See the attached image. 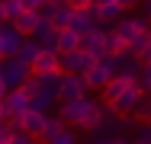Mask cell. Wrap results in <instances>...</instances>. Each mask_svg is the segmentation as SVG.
Masks as SVG:
<instances>
[{
    "instance_id": "6da1fadb",
    "label": "cell",
    "mask_w": 151,
    "mask_h": 144,
    "mask_svg": "<svg viewBox=\"0 0 151 144\" xmlns=\"http://www.w3.org/2000/svg\"><path fill=\"white\" fill-rule=\"evenodd\" d=\"M96 106H100V99H90V96H77V99H68V103H61V118H64V125H74V128H84L87 125V118L96 112Z\"/></svg>"
},
{
    "instance_id": "7a4b0ae2",
    "label": "cell",
    "mask_w": 151,
    "mask_h": 144,
    "mask_svg": "<svg viewBox=\"0 0 151 144\" xmlns=\"http://www.w3.org/2000/svg\"><path fill=\"white\" fill-rule=\"evenodd\" d=\"M29 77H32V67H29V64H23L19 58H0V83L6 86V90L23 86Z\"/></svg>"
},
{
    "instance_id": "3957f363",
    "label": "cell",
    "mask_w": 151,
    "mask_h": 144,
    "mask_svg": "<svg viewBox=\"0 0 151 144\" xmlns=\"http://www.w3.org/2000/svg\"><path fill=\"white\" fill-rule=\"evenodd\" d=\"M142 99H145V93H142V86H138L135 80H132V83H129L125 90H122V96L116 99V103H113V106H109V109H113V112L119 115L122 122H129V118L135 115V109L142 106Z\"/></svg>"
},
{
    "instance_id": "277c9868",
    "label": "cell",
    "mask_w": 151,
    "mask_h": 144,
    "mask_svg": "<svg viewBox=\"0 0 151 144\" xmlns=\"http://www.w3.org/2000/svg\"><path fill=\"white\" fill-rule=\"evenodd\" d=\"M116 32H119L125 42H132L135 35H145V32H151V19L145 16V13H122L119 19H116Z\"/></svg>"
},
{
    "instance_id": "5b68a950",
    "label": "cell",
    "mask_w": 151,
    "mask_h": 144,
    "mask_svg": "<svg viewBox=\"0 0 151 144\" xmlns=\"http://www.w3.org/2000/svg\"><path fill=\"white\" fill-rule=\"evenodd\" d=\"M93 64H96V58H93L90 51L74 48V51H64V55H61V74H87Z\"/></svg>"
},
{
    "instance_id": "8992f818",
    "label": "cell",
    "mask_w": 151,
    "mask_h": 144,
    "mask_svg": "<svg viewBox=\"0 0 151 144\" xmlns=\"http://www.w3.org/2000/svg\"><path fill=\"white\" fill-rule=\"evenodd\" d=\"M77 96H87V80H84V74H61V83H58V103L77 99Z\"/></svg>"
},
{
    "instance_id": "52a82bcc",
    "label": "cell",
    "mask_w": 151,
    "mask_h": 144,
    "mask_svg": "<svg viewBox=\"0 0 151 144\" xmlns=\"http://www.w3.org/2000/svg\"><path fill=\"white\" fill-rule=\"evenodd\" d=\"M23 42H26V35H23L16 26L0 23V55H3V58H16V51H19Z\"/></svg>"
},
{
    "instance_id": "ba28073f",
    "label": "cell",
    "mask_w": 151,
    "mask_h": 144,
    "mask_svg": "<svg viewBox=\"0 0 151 144\" xmlns=\"http://www.w3.org/2000/svg\"><path fill=\"white\" fill-rule=\"evenodd\" d=\"M26 109H29V93L23 86L6 90V96H3V112H6V118H16V115H23Z\"/></svg>"
},
{
    "instance_id": "9c48e42d",
    "label": "cell",
    "mask_w": 151,
    "mask_h": 144,
    "mask_svg": "<svg viewBox=\"0 0 151 144\" xmlns=\"http://www.w3.org/2000/svg\"><path fill=\"white\" fill-rule=\"evenodd\" d=\"M45 115H48V112L26 109L23 115H16V128H23V131L32 135V138H42V131H45Z\"/></svg>"
},
{
    "instance_id": "30bf717a",
    "label": "cell",
    "mask_w": 151,
    "mask_h": 144,
    "mask_svg": "<svg viewBox=\"0 0 151 144\" xmlns=\"http://www.w3.org/2000/svg\"><path fill=\"white\" fill-rule=\"evenodd\" d=\"M32 38L39 42V48H42V51H58V29L52 26L48 19H42V23L35 26Z\"/></svg>"
},
{
    "instance_id": "8fae6325",
    "label": "cell",
    "mask_w": 151,
    "mask_h": 144,
    "mask_svg": "<svg viewBox=\"0 0 151 144\" xmlns=\"http://www.w3.org/2000/svg\"><path fill=\"white\" fill-rule=\"evenodd\" d=\"M32 67V77H39V74H55L61 71V55L58 51H39V58L29 64Z\"/></svg>"
},
{
    "instance_id": "7c38bea8",
    "label": "cell",
    "mask_w": 151,
    "mask_h": 144,
    "mask_svg": "<svg viewBox=\"0 0 151 144\" xmlns=\"http://www.w3.org/2000/svg\"><path fill=\"white\" fill-rule=\"evenodd\" d=\"M103 29H106V26H100V23H96L90 32H84V35H81V48H84V51H90L93 58H103V55H106V48H103Z\"/></svg>"
},
{
    "instance_id": "4fadbf2b",
    "label": "cell",
    "mask_w": 151,
    "mask_h": 144,
    "mask_svg": "<svg viewBox=\"0 0 151 144\" xmlns=\"http://www.w3.org/2000/svg\"><path fill=\"white\" fill-rule=\"evenodd\" d=\"M138 71H142V61L138 55H132V51H119L116 55V77H138Z\"/></svg>"
},
{
    "instance_id": "5bb4252c",
    "label": "cell",
    "mask_w": 151,
    "mask_h": 144,
    "mask_svg": "<svg viewBox=\"0 0 151 144\" xmlns=\"http://www.w3.org/2000/svg\"><path fill=\"white\" fill-rule=\"evenodd\" d=\"M39 23H42L39 10H19V13L10 19V26H16L19 32H23V35H26V38H29L32 32H35V26H39Z\"/></svg>"
},
{
    "instance_id": "9a60e30c",
    "label": "cell",
    "mask_w": 151,
    "mask_h": 144,
    "mask_svg": "<svg viewBox=\"0 0 151 144\" xmlns=\"http://www.w3.org/2000/svg\"><path fill=\"white\" fill-rule=\"evenodd\" d=\"M93 26H96V19H93L90 10H74V13H71V19H68V29H71V32H77V35L90 32Z\"/></svg>"
},
{
    "instance_id": "2e32d148",
    "label": "cell",
    "mask_w": 151,
    "mask_h": 144,
    "mask_svg": "<svg viewBox=\"0 0 151 144\" xmlns=\"http://www.w3.org/2000/svg\"><path fill=\"white\" fill-rule=\"evenodd\" d=\"M90 13H93V19H96V23H116L125 10H122L119 3H93Z\"/></svg>"
},
{
    "instance_id": "e0dca14e",
    "label": "cell",
    "mask_w": 151,
    "mask_h": 144,
    "mask_svg": "<svg viewBox=\"0 0 151 144\" xmlns=\"http://www.w3.org/2000/svg\"><path fill=\"white\" fill-rule=\"evenodd\" d=\"M52 106H58V96H55V93H48V90H42V86H35V90L29 93V109L48 112Z\"/></svg>"
},
{
    "instance_id": "ac0fdd59",
    "label": "cell",
    "mask_w": 151,
    "mask_h": 144,
    "mask_svg": "<svg viewBox=\"0 0 151 144\" xmlns=\"http://www.w3.org/2000/svg\"><path fill=\"white\" fill-rule=\"evenodd\" d=\"M129 83H132V77H113L109 83H106L103 90H100V93H103V99H100V103H106V106H113V103H116V99L122 96V90H125Z\"/></svg>"
},
{
    "instance_id": "d6986e66",
    "label": "cell",
    "mask_w": 151,
    "mask_h": 144,
    "mask_svg": "<svg viewBox=\"0 0 151 144\" xmlns=\"http://www.w3.org/2000/svg\"><path fill=\"white\" fill-rule=\"evenodd\" d=\"M103 48H106V55H119V51H125V38L116 29H103Z\"/></svg>"
},
{
    "instance_id": "ffe728a7",
    "label": "cell",
    "mask_w": 151,
    "mask_h": 144,
    "mask_svg": "<svg viewBox=\"0 0 151 144\" xmlns=\"http://www.w3.org/2000/svg\"><path fill=\"white\" fill-rule=\"evenodd\" d=\"M74 48H81V35L71 32V29H58V55L74 51Z\"/></svg>"
},
{
    "instance_id": "44dd1931",
    "label": "cell",
    "mask_w": 151,
    "mask_h": 144,
    "mask_svg": "<svg viewBox=\"0 0 151 144\" xmlns=\"http://www.w3.org/2000/svg\"><path fill=\"white\" fill-rule=\"evenodd\" d=\"M71 13H74V10H71L64 0H58V6H55V13L48 16V23H52L55 29H68V19H71Z\"/></svg>"
},
{
    "instance_id": "7402d4cb",
    "label": "cell",
    "mask_w": 151,
    "mask_h": 144,
    "mask_svg": "<svg viewBox=\"0 0 151 144\" xmlns=\"http://www.w3.org/2000/svg\"><path fill=\"white\" fill-rule=\"evenodd\" d=\"M39 51H42V48H39V42H35V38L29 35V38H26V42L19 45V51H16V58H19L23 64H32V61L39 58Z\"/></svg>"
},
{
    "instance_id": "603a6c76",
    "label": "cell",
    "mask_w": 151,
    "mask_h": 144,
    "mask_svg": "<svg viewBox=\"0 0 151 144\" xmlns=\"http://www.w3.org/2000/svg\"><path fill=\"white\" fill-rule=\"evenodd\" d=\"M58 83H61V71H55V74H39L35 77V86H42V90H48L55 96H58Z\"/></svg>"
},
{
    "instance_id": "cb8c5ba5",
    "label": "cell",
    "mask_w": 151,
    "mask_h": 144,
    "mask_svg": "<svg viewBox=\"0 0 151 144\" xmlns=\"http://www.w3.org/2000/svg\"><path fill=\"white\" fill-rule=\"evenodd\" d=\"M135 83L142 86V93H145V96H151V61H145V64H142V71H138Z\"/></svg>"
},
{
    "instance_id": "d4e9b609",
    "label": "cell",
    "mask_w": 151,
    "mask_h": 144,
    "mask_svg": "<svg viewBox=\"0 0 151 144\" xmlns=\"http://www.w3.org/2000/svg\"><path fill=\"white\" fill-rule=\"evenodd\" d=\"M61 128H68L61 115H45V131H42V141H45V138H52V135H55V131H61Z\"/></svg>"
},
{
    "instance_id": "484cf974",
    "label": "cell",
    "mask_w": 151,
    "mask_h": 144,
    "mask_svg": "<svg viewBox=\"0 0 151 144\" xmlns=\"http://www.w3.org/2000/svg\"><path fill=\"white\" fill-rule=\"evenodd\" d=\"M45 144H77V138H74V131L61 128V131H55L52 138H45Z\"/></svg>"
},
{
    "instance_id": "4316f807",
    "label": "cell",
    "mask_w": 151,
    "mask_h": 144,
    "mask_svg": "<svg viewBox=\"0 0 151 144\" xmlns=\"http://www.w3.org/2000/svg\"><path fill=\"white\" fill-rule=\"evenodd\" d=\"M6 144H35V138L26 135L23 128H13V131H10V138H6Z\"/></svg>"
},
{
    "instance_id": "83f0119b",
    "label": "cell",
    "mask_w": 151,
    "mask_h": 144,
    "mask_svg": "<svg viewBox=\"0 0 151 144\" xmlns=\"http://www.w3.org/2000/svg\"><path fill=\"white\" fill-rule=\"evenodd\" d=\"M135 118H138V122H145V125H151V99H148V96H145V99H142V106L135 109Z\"/></svg>"
},
{
    "instance_id": "f1b7e54d",
    "label": "cell",
    "mask_w": 151,
    "mask_h": 144,
    "mask_svg": "<svg viewBox=\"0 0 151 144\" xmlns=\"http://www.w3.org/2000/svg\"><path fill=\"white\" fill-rule=\"evenodd\" d=\"M3 6H6V23H10V19L23 10V3H19V0H3Z\"/></svg>"
},
{
    "instance_id": "f546056e",
    "label": "cell",
    "mask_w": 151,
    "mask_h": 144,
    "mask_svg": "<svg viewBox=\"0 0 151 144\" xmlns=\"http://www.w3.org/2000/svg\"><path fill=\"white\" fill-rule=\"evenodd\" d=\"M135 144H151V125H142V131L135 135Z\"/></svg>"
},
{
    "instance_id": "4dcf8cb0",
    "label": "cell",
    "mask_w": 151,
    "mask_h": 144,
    "mask_svg": "<svg viewBox=\"0 0 151 144\" xmlns=\"http://www.w3.org/2000/svg\"><path fill=\"white\" fill-rule=\"evenodd\" d=\"M64 3H68L71 10H90L93 6V0H64Z\"/></svg>"
},
{
    "instance_id": "1f68e13d",
    "label": "cell",
    "mask_w": 151,
    "mask_h": 144,
    "mask_svg": "<svg viewBox=\"0 0 151 144\" xmlns=\"http://www.w3.org/2000/svg\"><path fill=\"white\" fill-rule=\"evenodd\" d=\"M19 3H23V10H39L45 0H19Z\"/></svg>"
},
{
    "instance_id": "d6a6232c",
    "label": "cell",
    "mask_w": 151,
    "mask_h": 144,
    "mask_svg": "<svg viewBox=\"0 0 151 144\" xmlns=\"http://www.w3.org/2000/svg\"><path fill=\"white\" fill-rule=\"evenodd\" d=\"M116 3H119L122 10H132V6H135V3H138V0H116Z\"/></svg>"
},
{
    "instance_id": "836d02e7",
    "label": "cell",
    "mask_w": 151,
    "mask_h": 144,
    "mask_svg": "<svg viewBox=\"0 0 151 144\" xmlns=\"http://www.w3.org/2000/svg\"><path fill=\"white\" fill-rule=\"evenodd\" d=\"M0 23H6V6H3V0H0Z\"/></svg>"
},
{
    "instance_id": "e575fe53",
    "label": "cell",
    "mask_w": 151,
    "mask_h": 144,
    "mask_svg": "<svg viewBox=\"0 0 151 144\" xmlns=\"http://www.w3.org/2000/svg\"><path fill=\"white\" fill-rule=\"evenodd\" d=\"M145 16L151 19V0H145Z\"/></svg>"
},
{
    "instance_id": "d590c367",
    "label": "cell",
    "mask_w": 151,
    "mask_h": 144,
    "mask_svg": "<svg viewBox=\"0 0 151 144\" xmlns=\"http://www.w3.org/2000/svg\"><path fill=\"white\" fill-rule=\"evenodd\" d=\"M109 144H132V141H125V138H113Z\"/></svg>"
},
{
    "instance_id": "8d00e7d4",
    "label": "cell",
    "mask_w": 151,
    "mask_h": 144,
    "mask_svg": "<svg viewBox=\"0 0 151 144\" xmlns=\"http://www.w3.org/2000/svg\"><path fill=\"white\" fill-rule=\"evenodd\" d=\"M3 96H6V86L0 83V103H3Z\"/></svg>"
},
{
    "instance_id": "74e56055",
    "label": "cell",
    "mask_w": 151,
    "mask_h": 144,
    "mask_svg": "<svg viewBox=\"0 0 151 144\" xmlns=\"http://www.w3.org/2000/svg\"><path fill=\"white\" fill-rule=\"evenodd\" d=\"M3 118H6V112H3V103H0V122H3Z\"/></svg>"
},
{
    "instance_id": "f35d334b",
    "label": "cell",
    "mask_w": 151,
    "mask_h": 144,
    "mask_svg": "<svg viewBox=\"0 0 151 144\" xmlns=\"http://www.w3.org/2000/svg\"><path fill=\"white\" fill-rule=\"evenodd\" d=\"M93 3H116V0H93Z\"/></svg>"
},
{
    "instance_id": "ab89813d",
    "label": "cell",
    "mask_w": 151,
    "mask_h": 144,
    "mask_svg": "<svg viewBox=\"0 0 151 144\" xmlns=\"http://www.w3.org/2000/svg\"><path fill=\"white\" fill-rule=\"evenodd\" d=\"M87 144H93V141H87Z\"/></svg>"
},
{
    "instance_id": "60d3db41",
    "label": "cell",
    "mask_w": 151,
    "mask_h": 144,
    "mask_svg": "<svg viewBox=\"0 0 151 144\" xmlns=\"http://www.w3.org/2000/svg\"><path fill=\"white\" fill-rule=\"evenodd\" d=\"M148 35H151V32H148Z\"/></svg>"
}]
</instances>
